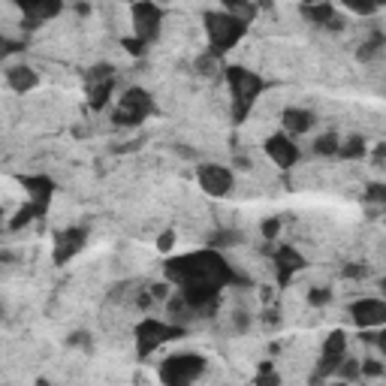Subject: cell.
I'll list each match as a JSON object with an SVG mask.
<instances>
[{
    "label": "cell",
    "instance_id": "cell-44",
    "mask_svg": "<svg viewBox=\"0 0 386 386\" xmlns=\"http://www.w3.org/2000/svg\"><path fill=\"white\" fill-rule=\"evenodd\" d=\"M157 4H166V0H157Z\"/></svg>",
    "mask_w": 386,
    "mask_h": 386
},
{
    "label": "cell",
    "instance_id": "cell-19",
    "mask_svg": "<svg viewBox=\"0 0 386 386\" xmlns=\"http://www.w3.org/2000/svg\"><path fill=\"white\" fill-rule=\"evenodd\" d=\"M112 90H115V76H109V78H100V82H90V90H88V106L100 112L106 103H109V97H112Z\"/></svg>",
    "mask_w": 386,
    "mask_h": 386
},
{
    "label": "cell",
    "instance_id": "cell-40",
    "mask_svg": "<svg viewBox=\"0 0 386 386\" xmlns=\"http://www.w3.org/2000/svg\"><path fill=\"white\" fill-rule=\"evenodd\" d=\"M344 275H347V278H356V275H362V269L353 263V266H347V269H344Z\"/></svg>",
    "mask_w": 386,
    "mask_h": 386
},
{
    "label": "cell",
    "instance_id": "cell-18",
    "mask_svg": "<svg viewBox=\"0 0 386 386\" xmlns=\"http://www.w3.org/2000/svg\"><path fill=\"white\" fill-rule=\"evenodd\" d=\"M299 13H302V18L308 21V25H314V28H326L329 21H332L338 13H335V6L329 4H308V6H299Z\"/></svg>",
    "mask_w": 386,
    "mask_h": 386
},
{
    "label": "cell",
    "instance_id": "cell-13",
    "mask_svg": "<svg viewBox=\"0 0 386 386\" xmlns=\"http://www.w3.org/2000/svg\"><path fill=\"white\" fill-rule=\"evenodd\" d=\"M16 4L25 9L28 28H37L40 21L58 18L64 13V0H16Z\"/></svg>",
    "mask_w": 386,
    "mask_h": 386
},
{
    "label": "cell",
    "instance_id": "cell-41",
    "mask_svg": "<svg viewBox=\"0 0 386 386\" xmlns=\"http://www.w3.org/2000/svg\"><path fill=\"white\" fill-rule=\"evenodd\" d=\"M235 166H242V169H251V160H247V157H235Z\"/></svg>",
    "mask_w": 386,
    "mask_h": 386
},
{
    "label": "cell",
    "instance_id": "cell-21",
    "mask_svg": "<svg viewBox=\"0 0 386 386\" xmlns=\"http://www.w3.org/2000/svg\"><path fill=\"white\" fill-rule=\"evenodd\" d=\"M365 151H368L365 139H362V136H350V139L341 142L338 157H341V160H359V157H365Z\"/></svg>",
    "mask_w": 386,
    "mask_h": 386
},
{
    "label": "cell",
    "instance_id": "cell-24",
    "mask_svg": "<svg viewBox=\"0 0 386 386\" xmlns=\"http://www.w3.org/2000/svg\"><path fill=\"white\" fill-rule=\"evenodd\" d=\"M45 209H49V206H40V202H28V206L16 214V221H9V230H21V226L30 223L33 218H42Z\"/></svg>",
    "mask_w": 386,
    "mask_h": 386
},
{
    "label": "cell",
    "instance_id": "cell-42",
    "mask_svg": "<svg viewBox=\"0 0 386 386\" xmlns=\"http://www.w3.org/2000/svg\"><path fill=\"white\" fill-rule=\"evenodd\" d=\"M308 4H326V0H299V6H308Z\"/></svg>",
    "mask_w": 386,
    "mask_h": 386
},
{
    "label": "cell",
    "instance_id": "cell-6",
    "mask_svg": "<svg viewBox=\"0 0 386 386\" xmlns=\"http://www.w3.org/2000/svg\"><path fill=\"white\" fill-rule=\"evenodd\" d=\"M223 76H226V85H230L233 103H247V106H254L257 97L263 94V88H266L263 78H259L257 73H251L247 66H226Z\"/></svg>",
    "mask_w": 386,
    "mask_h": 386
},
{
    "label": "cell",
    "instance_id": "cell-7",
    "mask_svg": "<svg viewBox=\"0 0 386 386\" xmlns=\"http://www.w3.org/2000/svg\"><path fill=\"white\" fill-rule=\"evenodd\" d=\"M175 335H185V329L169 326V323H160V320H154V317H148V320H142L139 326H136V353L151 356L157 347L166 344V341H172Z\"/></svg>",
    "mask_w": 386,
    "mask_h": 386
},
{
    "label": "cell",
    "instance_id": "cell-35",
    "mask_svg": "<svg viewBox=\"0 0 386 386\" xmlns=\"http://www.w3.org/2000/svg\"><path fill=\"white\" fill-rule=\"evenodd\" d=\"M109 76H115V73H112V66H109V64H100V66H94V70H90L88 82H100V78H109Z\"/></svg>",
    "mask_w": 386,
    "mask_h": 386
},
{
    "label": "cell",
    "instance_id": "cell-32",
    "mask_svg": "<svg viewBox=\"0 0 386 386\" xmlns=\"http://www.w3.org/2000/svg\"><path fill=\"white\" fill-rule=\"evenodd\" d=\"M175 247V230H163L160 235H157V251L160 254H169Z\"/></svg>",
    "mask_w": 386,
    "mask_h": 386
},
{
    "label": "cell",
    "instance_id": "cell-15",
    "mask_svg": "<svg viewBox=\"0 0 386 386\" xmlns=\"http://www.w3.org/2000/svg\"><path fill=\"white\" fill-rule=\"evenodd\" d=\"M281 124H283V130H287L290 136H305L314 124H317V115L311 109H299V106H290V109H283V115H281Z\"/></svg>",
    "mask_w": 386,
    "mask_h": 386
},
{
    "label": "cell",
    "instance_id": "cell-11",
    "mask_svg": "<svg viewBox=\"0 0 386 386\" xmlns=\"http://www.w3.org/2000/svg\"><path fill=\"white\" fill-rule=\"evenodd\" d=\"M85 245H88L85 226H66L64 233L54 235V266H66Z\"/></svg>",
    "mask_w": 386,
    "mask_h": 386
},
{
    "label": "cell",
    "instance_id": "cell-45",
    "mask_svg": "<svg viewBox=\"0 0 386 386\" xmlns=\"http://www.w3.org/2000/svg\"><path fill=\"white\" fill-rule=\"evenodd\" d=\"M378 4H386V0H378Z\"/></svg>",
    "mask_w": 386,
    "mask_h": 386
},
{
    "label": "cell",
    "instance_id": "cell-39",
    "mask_svg": "<svg viewBox=\"0 0 386 386\" xmlns=\"http://www.w3.org/2000/svg\"><path fill=\"white\" fill-rule=\"evenodd\" d=\"M374 341H378V347L383 350V356H386V326H380V332H378V338H374Z\"/></svg>",
    "mask_w": 386,
    "mask_h": 386
},
{
    "label": "cell",
    "instance_id": "cell-22",
    "mask_svg": "<svg viewBox=\"0 0 386 386\" xmlns=\"http://www.w3.org/2000/svg\"><path fill=\"white\" fill-rule=\"evenodd\" d=\"M238 242H245V233L238 230H218L209 235V247H214V251H223V247H233Z\"/></svg>",
    "mask_w": 386,
    "mask_h": 386
},
{
    "label": "cell",
    "instance_id": "cell-25",
    "mask_svg": "<svg viewBox=\"0 0 386 386\" xmlns=\"http://www.w3.org/2000/svg\"><path fill=\"white\" fill-rule=\"evenodd\" d=\"M193 70H197L202 78H211V76H218V54H211V52L199 54V58L193 61Z\"/></svg>",
    "mask_w": 386,
    "mask_h": 386
},
{
    "label": "cell",
    "instance_id": "cell-29",
    "mask_svg": "<svg viewBox=\"0 0 386 386\" xmlns=\"http://www.w3.org/2000/svg\"><path fill=\"white\" fill-rule=\"evenodd\" d=\"M365 202H374V206H386V185H368L365 187Z\"/></svg>",
    "mask_w": 386,
    "mask_h": 386
},
{
    "label": "cell",
    "instance_id": "cell-37",
    "mask_svg": "<svg viewBox=\"0 0 386 386\" xmlns=\"http://www.w3.org/2000/svg\"><path fill=\"white\" fill-rule=\"evenodd\" d=\"M70 344H78V347H90V341H88V332H76V335H70Z\"/></svg>",
    "mask_w": 386,
    "mask_h": 386
},
{
    "label": "cell",
    "instance_id": "cell-12",
    "mask_svg": "<svg viewBox=\"0 0 386 386\" xmlns=\"http://www.w3.org/2000/svg\"><path fill=\"white\" fill-rule=\"evenodd\" d=\"M350 317L359 329L386 326V299H359L350 305Z\"/></svg>",
    "mask_w": 386,
    "mask_h": 386
},
{
    "label": "cell",
    "instance_id": "cell-33",
    "mask_svg": "<svg viewBox=\"0 0 386 386\" xmlns=\"http://www.w3.org/2000/svg\"><path fill=\"white\" fill-rule=\"evenodd\" d=\"M383 374V365L378 359H365L362 362V378H380Z\"/></svg>",
    "mask_w": 386,
    "mask_h": 386
},
{
    "label": "cell",
    "instance_id": "cell-16",
    "mask_svg": "<svg viewBox=\"0 0 386 386\" xmlns=\"http://www.w3.org/2000/svg\"><path fill=\"white\" fill-rule=\"evenodd\" d=\"M6 85L13 88L16 94H28V90L40 85V73L28 64H13V66H6Z\"/></svg>",
    "mask_w": 386,
    "mask_h": 386
},
{
    "label": "cell",
    "instance_id": "cell-34",
    "mask_svg": "<svg viewBox=\"0 0 386 386\" xmlns=\"http://www.w3.org/2000/svg\"><path fill=\"white\" fill-rule=\"evenodd\" d=\"M233 329H235V332H247V329H251V314H247V311H235Z\"/></svg>",
    "mask_w": 386,
    "mask_h": 386
},
{
    "label": "cell",
    "instance_id": "cell-9",
    "mask_svg": "<svg viewBox=\"0 0 386 386\" xmlns=\"http://www.w3.org/2000/svg\"><path fill=\"white\" fill-rule=\"evenodd\" d=\"M344 359H347V335L341 332V329H335V332L326 335L323 350H320V359H317V380L329 378V374H335Z\"/></svg>",
    "mask_w": 386,
    "mask_h": 386
},
{
    "label": "cell",
    "instance_id": "cell-27",
    "mask_svg": "<svg viewBox=\"0 0 386 386\" xmlns=\"http://www.w3.org/2000/svg\"><path fill=\"white\" fill-rule=\"evenodd\" d=\"M121 45H124V49H127V52L133 54V58H145V52H148V42L139 40V37H124V40H121Z\"/></svg>",
    "mask_w": 386,
    "mask_h": 386
},
{
    "label": "cell",
    "instance_id": "cell-31",
    "mask_svg": "<svg viewBox=\"0 0 386 386\" xmlns=\"http://www.w3.org/2000/svg\"><path fill=\"white\" fill-rule=\"evenodd\" d=\"M259 233H263L266 242H275L278 233H281V218H266L263 226H259Z\"/></svg>",
    "mask_w": 386,
    "mask_h": 386
},
{
    "label": "cell",
    "instance_id": "cell-28",
    "mask_svg": "<svg viewBox=\"0 0 386 386\" xmlns=\"http://www.w3.org/2000/svg\"><path fill=\"white\" fill-rule=\"evenodd\" d=\"M332 302V290L329 287H314L308 293V305H314V308H323V305Z\"/></svg>",
    "mask_w": 386,
    "mask_h": 386
},
{
    "label": "cell",
    "instance_id": "cell-3",
    "mask_svg": "<svg viewBox=\"0 0 386 386\" xmlns=\"http://www.w3.org/2000/svg\"><path fill=\"white\" fill-rule=\"evenodd\" d=\"M154 112H157L154 97L145 88L133 85L118 97V109L112 112V124H115V127H136V124H142L145 118H151Z\"/></svg>",
    "mask_w": 386,
    "mask_h": 386
},
{
    "label": "cell",
    "instance_id": "cell-10",
    "mask_svg": "<svg viewBox=\"0 0 386 386\" xmlns=\"http://www.w3.org/2000/svg\"><path fill=\"white\" fill-rule=\"evenodd\" d=\"M263 148H266V154H269V160L275 163L278 169H293V166L299 163V157H302L299 145L293 142V136H290L287 130L271 133L269 139L263 142Z\"/></svg>",
    "mask_w": 386,
    "mask_h": 386
},
{
    "label": "cell",
    "instance_id": "cell-26",
    "mask_svg": "<svg viewBox=\"0 0 386 386\" xmlns=\"http://www.w3.org/2000/svg\"><path fill=\"white\" fill-rule=\"evenodd\" d=\"M335 378H341V380H359V378H362V362H356V359H344L341 365H338Z\"/></svg>",
    "mask_w": 386,
    "mask_h": 386
},
{
    "label": "cell",
    "instance_id": "cell-5",
    "mask_svg": "<svg viewBox=\"0 0 386 386\" xmlns=\"http://www.w3.org/2000/svg\"><path fill=\"white\" fill-rule=\"evenodd\" d=\"M130 21H133V37H139L151 45L157 37H160L163 6L157 4V0H136L130 6Z\"/></svg>",
    "mask_w": 386,
    "mask_h": 386
},
{
    "label": "cell",
    "instance_id": "cell-43",
    "mask_svg": "<svg viewBox=\"0 0 386 386\" xmlns=\"http://www.w3.org/2000/svg\"><path fill=\"white\" fill-rule=\"evenodd\" d=\"M380 293H383V299H386V278L380 281Z\"/></svg>",
    "mask_w": 386,
    "mask_h": 386
},
{
    "label": "cell",
    "instance_id": "cell-14",
    "mask_svg": "<svg viewBox=\"0 0 386 386\" xmlns=\"http://www.w3.org/2000/svg\"><path fill=\"white\" fill-rule=\"evenodd\" d=\"M275 266H278V281L281 283H290V278L296 275V271H302L308 263H305V257L296 251V247L281 245L278 251H275Z\"/></svg>",
    "mask_w": 386,
    "mask_h": 386
},
{
    "label": "cell",
    "instance_id": "cell-23",
    "mask_svg": "<svg viewBox=\"0 0 386 386\" xmlns=\"http://www.w3.org/2000/svg\"><path fill=\"white\" fill-rule=\"evenodd\" d=\"M338 148H341L338 133H320L314 139V154H320V157H338Z\"/></svg>",
    "mask_w": 386,
    "mask_h": 386
},
{
    "label": "cell",
    "instance_id": "cell-20",
    "mask_svg": "<svg viewBox=\"0 0 386 386\" xmlns=\"http://www.w3.org/2000/svg\"><path fill=\"white\" fill-rule=\"evenodd\" d=\"M223 9L226 13H233L235 18H242V21H251L257 18V13H259V6H257V0H223Z\"/></svg>",
    "mask_w": 386,
    "mask_h": 386
},
{
    "label": "cell",
    "instance_id": "cell-36",
    "mask_svg": "<svg viewBox=\"0 0 386 386\" xmlns=\"http://www.w3.org/2000/svg\"><path fill=\"white\" fill-rule=\"evenodd\" d=\"M151 296H154V299H166V296H169V283H154V287H151Z\"/></svg>",
    "mask_w": 386,
    "mask_h": 386
},
{
    "label": "cell",
    "instance_id": "cell-8",
    "mask_svg": "<svg viewBox=\"0 0 386 386\" xmlns=\"http://www.w3.org/2000/svg\"><path fill=\"white\" fill-rule=\"evenodd\" d=\"M197 181H199V187L206 190L209 197H214V199L230 197L233 187H235L233 169H230V166H221V163H199Z\"/></svg>",
    "mask_w": 386,
    "mask_h": 386
},
{
    "label": "cell",
    "instance_id": "cell-38",
    "mask_svg": "<svg viewBox=\"0 0 386 386\" xmlns=\"http://www.w3.org/2000/svg\"><path fill=\"white\" fill-rule=\"evenodd\" d=\"M386 160V142H380L378 148H374V163H383Z\"/></svg>",
    "mask_w": 386,
    "mask_h": 386
},
{
    "label": "cell",
    "instance_id": "cell-1",
    "mask_svg": "<svg viewBox=\"0 0 386 386\" xmlns=\"http://www.w3.org/2000/svg\"><path fill=\"white\" fill-rule=\"evenodd\" d=\"M166 281L181 287L187 308H209L218 302L226 283H242V278L230 269V263L214 247H202L197 254H185L166 263Z\"/></svg>",
    "mask_w": 386,
    "mask_h": 386
},
{
    "label": "cell",
    "instance_id": "cell-4",
    "mask_svg": "<svg viewBox=\"0 0 386 386\" xmlns=\"http://www.w3.org/2000/svg\"><path fill=\"white\" fill-rule=\"evenodd\" d=\"M206 374V356L199 353H175L160 365V380L169 386H185Z\"/></svg>",
    "mask_w": 386,
    "mask_h": 386
},
{
    "label": "cell",
    "instance_id": "cell-30",
    "mask_svg": "<svg viewBox=\"0 0 386 386\" xmlns=\"http://www.w3.org/2000/svg\"><path fill=\"white\" fill-rule=\"evenodd\" d=\"M344 4H347L350 9H353V13H359V16H371L374 9L380 6L378 0H344Z\"/></svg>",
    "mask_w": 386,
    "mask_h": 386
},
{
    "label": "cell",
    "instance_id": "cell-17",
    "mask_svg": "<svg viewBox=\"0 0 386 386\" xmlns=\"http://www.w3.org/2000/svg\"><path fill=\"white\" fill-rule=\"evenodd\" d=\"M21 187L28 190L30 202H40V206H49V202H52L54 181L49 175H28V178H21Z\"/></svg>",
    "mask_w": 386,
    "mask_h": 386
},
{
    "label": "cell",
    "instance_id": "cell-2",
    "mask_svg": "<svg viewBox=\"0 0 386 386\" xmlns=\"http://www.w3.org/2000/svg\"><path fill=\"white\" fill-rule=\"evenodd\" d=\"M202 25H206V37H209V52L218 54V58H223L230 49H235L238 40L247 33V21L235 18L233 13H226V9H221V13H206L202 16Z\"/></svg>",
    "mask_w": 386,
    "mask_h": 386
}]
</instances>
